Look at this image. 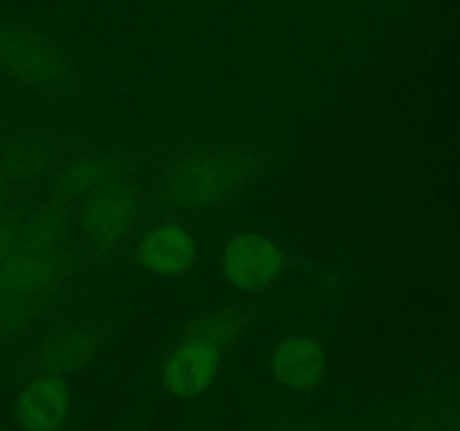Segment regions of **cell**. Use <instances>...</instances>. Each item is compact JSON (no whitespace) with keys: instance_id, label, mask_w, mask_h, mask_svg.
<instances>
[{"instance_id":"cell-1","label":"cell","mask_w":460,"mask_h":431,"mask_svg":"<svg viewBox=\"0 0 460 431\" xmlns=\"http://www.w3.org/2000/svg\"><path fill=\"white\" fill-rule=\"evenodd\" d=\"M286 268V254L261 232H241L223 247L220 272L241 292H261L272 286Z\"/></svg>"},{"instance_id":"cell-2","label":"cell","mask_w":460,"mask_h":431,"mask_svg":"<svg viewBox=\"0 0 460 431\" xmlns=\"http://www.w3.org/2000/svg\"><path fill=\"white\" fill-rule=\"evenodd\" d=\"M218 341L191 330L182 341L175 344V348L166 357L162 382H164L169 393L184 400H191L209 389L214 377L218 375Z\"/></svg>"},{"instance_id":"cell-3","label":"cell","mask_w":460,"mask_h":431,"mask_svg":"<svg viewBox=\"0 0 460 431\" xmlns=\"http://www.w3.org/2000/svg\"><path fill=\"white\" fill-rule=\"evenodd\" d=\"M137 260L155 277H182L196 263V241L180 223H162L144 233L137 247Z\"/></svg>"},{"instance_id":"cell-4","label":"cell","mask_w":460,"mask_h":431,"mask_svg":"<svg viewBox=\"0 0 460 431\" xmlns=\"http://www.w3.org/2000/svg\"><path fill=\"white\" fill-rule=\"evenodd\" d=\"M272 373L279 384L292 391H313L326 373V353L313 337L290 335L272 353Z\"/></svg>"},{"instance_id":"cell-5","label":"cell","mask_w":460,"mask_h":431,"mask_svg":"<svg viewBox=\"0 0 460 431\" xmlns=\"http://www.w3.org/2000/svg\"><path fill=\"white\" fill-rule=\"evenodd\" d=\"M70 409V391L57 375H40L18 393L16 418L22 431H57Z\"/></svg>"},{"instance_id":"cell-6","label":"cell","mask_w":460,"mask_h":431,"mask_svg":"<svg viewBox=\"0 0 460 431\" xmlns=\"http://www.w3.org/2000/svg\"><path fill=\"white\" fill-rule=\"evenodd\" d=\"M173 182L178 200H187L189 205H211L216 200H225L223 196L232 193V187L238 182V173L229 157L211 153L207 157H196L191 164L184 166Z\"/></svg>"}]
</instances>
